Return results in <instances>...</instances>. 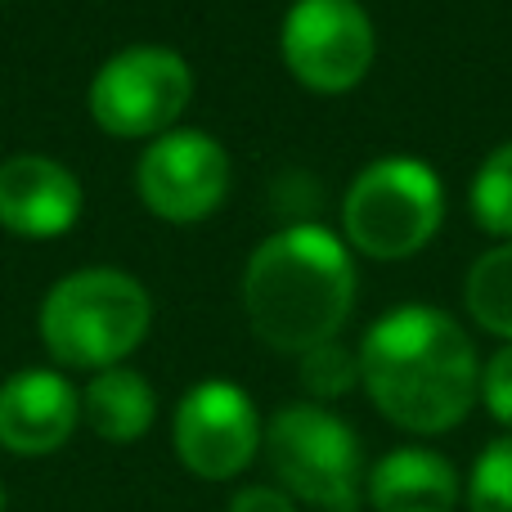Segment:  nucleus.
Segmentation results:
<instances>
[{
	"label": "nucleus",
	"mask_w": 512,
	"mask_h": 512,
	"mask_svg": "<svg viewBox=\"0 0 512 512\" xmlns=\"http://www.w3.org/2000/svg\"><path fill=\"white\" fill-rule=\"evenodd\" d=\"M360 382L400 432L441 436L481 400V360L454 315L436 306H391L360 342Z\"/></svg>",
	"instance_id": "f257e3e1"
},
{
	"label": "nucleus",
	"mask_w": 512,
	"mask_h": 512,
	"mask_svg": "<svg viewBox=\"0 0 512 512\" xmlns=\"http://www.w3.org/2000/svg\"><path fill=\"white\" fill-rule=\"evenodd\" d=\"M355 306V261L324 225L270 234L243 270V310L270 351L306 355L337 342Z\"/></svg>",
	"instance_id": "f03ea898"
},
{
	"label": "nucleus",
	"mask_w": 512,
	"mask_h": 512,
	"mask_svg": "<svg viewBox=\"0 0 512 512\" xmlns=\"http://www.w3.org/2000/svg\"><path fill=\"white\" fill-rule=\"evenodd\" d=\"M153 301L144 283L113 265L72 270L45 292L36 328L63 369H117L149 337Z\"/></svg>",
	"instance_id": "7ed1b4c3"
},
{
	"label": "nucleus",
	"mask_w": 512,
	"mask_h": 512,
	"mask_svg": "<svg viewBox=\"0 0 512 512\" xmlns=\"http://www.w3.org/2000/svg\"><path fill=\"white\" fill-rule=\"evenodd\" d=\"M265 459L279 477V490L319 512H355L364 499L360 436L328 405L301 400L283 405L265 423Z\"/></svg>",
	"instance_id": "20e7f679"
},
{
	"label": "nucleus",
	"mask_w": 512,
	"mask_h": 512,
	"mask_svg": "<svg viewBox=\"0 0 512 512\" xmlns=\"http://www.w3.org/2000/svg\"><path fill=\"white\" fill-rule=\"evenodd\" d=\"M445 221L441 176L423 158H378L342 198V230L373 261H405L436 239Z\"/></svg>",
	"instance_id": "39448f33"
},
{
	"label": "nucleus",
	"mask_w": 512,
	"mask_h": 512,
	"mask_svg": "<svg viewBox=\"0 0 512 512\" xmlns=\"http://www.w3.org/2000/svg\"><path fill=\"white\" fill-rule=\"evenodd\" d=\"M194 99V72L185 54L167 45H131L113 54L90 81V117L117 140H158L176 131Z\"/></svg>",
	"instance_id": "423d86ee"
},
{
	"label": "nucleus",
	"mask_w": 512,
	"mask_h": 512,
	"mask_svg": "<svg viewBox=\"0 0 512 512\" xmlns=\"http://www.w3.org/2000/svg\"><path fill=\"white\" fill-rule=\"evenodd\" d=\"M279 50L306 90L346 95L373 68V23L355 0H292Z\"/></svg>",
	"instance_id": "0eeeda50"
},
{
	"label": "nucleus",
	"mask_w": 512,
	"mask_h": 512,
	"mask_svg": "<svg viewBox=\"0 0 512 512\" xmlns=\"http://www.w3.org/2000/svg\"><path fill=\"white\" fill-rule=\"evenodd\" d=\"M261 414L252 396L230 378H207L189 387L171 418V445L176 459L198 481H230L252 468L261 450Z\"/></svg>",
	"instance_id": "6e6552de"
},
{
	"label": "nucleus",
	"mask_w": 512,
	"mask_h": 512,
	"mask_svg": "<svg viewBox=\"0 0 512 512\" xmlns=\"http://www.w3.org/2000/svg\"><path fill=\"white\" fill-rule=\"evenodd\" d=\"M135 189L153 216L171 225L207 221L230 194V153L207 131L176 126L149 140L135 162Z\"/></svg>",
	"instance_id": "1a4fd4ad"
},
{
	"label": "nucleus",
	"mask_w": 512,
	"mask_h": 512,
	"mask_svg": "<svg viewBox=\"0 0 512 512\" xmlns=\"http://www.w3.org/2000/svg\"><path fill=\"white\" fill-rule=\"evenodd\" d=\"M81 423V396L63 373L23 369L0 387V450L41 459L72 441Z\"/></svg>",
	"instance_id": "9d476101"
},
{
	"label": "nucleus",
	"mask_w": 512,
	"mask_h": 512,
	"mask_svg": "<svg viewBox=\"0 0 512 512\" xmlns=\"http://www.w3.org/2000/svg\"><path fill=\"white\" fill-rule=\"evenodd\" d=\"M81 180L63 162L18 153L0 162V225L18 239H59L81 221Z\"/></svg>",
	"instance_id": "9b49d317"
},
{
	"label": "nucleus",
	"mask_w": 512,
	"mask_h": 512,
	"mask_svg": "<svg viewBox=\"0 0 512 512\" xmlns=\"http://www.w3.org/2000/svg\"><path fill=\"white\" fill-rule=\"evenodd\" d=\"M364 495L378 512H454L459 472L445 454L423 450V445H400L369 468Z\"/></svg>",
	"instance_id": "f8f14e48"
},
{
	"label": "nucleus",
	"mask_w": 512,
	"mask_h": 512,
	"mask_svg": "<svg viewBox=\"0 0 512 512\" xmlns=\"http://www.w3.org/2000/svg\"><path fill=\"white\" fill-rule=\"evenodd\" d=\"M81 418H86V427L99 441L131 445V441H140L153 427V418H158V396H153L144 373L117 364V369L95 373L90 387L81 391Z\"/></svg>",
	"instance_id": "ddd939ff"
},
{
	"label": "nucleus",
	"mask_w": 512,
	"mask_h": 512,
	"mask_svg": "<svg viewBox=\"0 0 512 512\" xmlns=\"http://www.w3.org/2000/svg\"><path fill=\"white\" fill-rule=\"evenodd\" d=\"M463 306L486 333L512 342V243L481 252L463 283Z\"/></svg>",
	"instance_id": "4468645a"
},
{
	"label": "nucleus",
	"mask_w": 512,
	"mask_h": 512,
	"mask_svg": "<svg viewBox=\"0 0 512 512\" xmlns=\"http://www.w3.org/2000/svg\"><path fill=\"white\" fill-rule=\"evenodd\" d=\"M472 221L486 234L512 243V144H499L486 162H481L477 180L468 189Z\"/></svg>",
	"instance_id": "2eb2a0df"
},
{
	"label": "nucleus",
	"mask_w": 512,
	"mask_h": 512,
	"mask_svg": "<svg viewBox=\"0 0 512 512\" xmlns=\"http://www.w3.org/2000/svg\"><path fill=\"white\" fill-rule=\"evenodd\" d=\"M472 512H512V436H499L481 450L468 477Z\"/></svg>",
	"instance_id": "dca6fc26"
},
{
	"label": "nucleus",
	"mask_w": 512,
	"mask_h": 512,
	"mask_svg": "<svg viewBox=\"0 0 512 512\" xmlns=\"http://www.w3.org/2000/svg\"><path fill=\"white\" fill-rule=\"evenodd\" d=\"M360 382V355L342 342H324L315 351L301 355V387L319 400H337Z\"/></svg>",
	"instance_id": "f3484780"
},
{
	"label": "nucleus",
	"mask_w": 512,
	"mask_h": 512,
	"mask_svg": "<svg viewBox=\"0 0 512 512\" xmlns=\"http://www.w3.org/2000/svg\"><path fill=\"white\" fill-rule=\"evenodd\" d=\"M481 405L490 409L495 423L512 427V342H504L490 364L481 369Z\"/></svg>",
	"instance_id": "a211bd4d"
},
{
	"label": "nucleus",
	"mask_w": 512,
	"mask_h": 512,
	"mask_svg": "<svg viewBox=\"0 0 512 512\" xmlns=\"http://www.w3.org/2000/svg\"><path fill=\"white\" fill-rule=\"evenodd\" d=\"M230 512H297V499L283 495L279 486H243L230 499Z\"/></svg>",
	"instance_id": "6ab92c4d"
},
{
	"label": "nucleus",
	"mask_w": 512,
	"mask_h": 512,
	"mask_svg": "<svg viewBox=\"0 0 512 512\" xmlns=\"http://www.w3.org/2000/svg\"><path fill=\"white\" fill-rule=\"evenodd\" d=\"M0 512H5V490H0Z\"/></svg>",
	"instance_id": "aec40b11"
}]
</instances>
